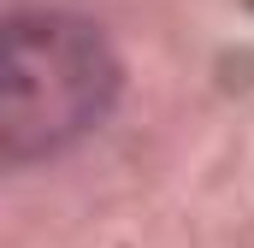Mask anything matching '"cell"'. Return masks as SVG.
Returning a JSON list of instances; mask_svg holds the SVG:
<instances>
[{"instance_id":"cell-1","label":"cell","mask_w":254,"mask_h":248,"mask_svg":"<svg viewBox=\"0 0 254 248\" xmlns=\"http://www.w3.org/2000/svg\"><path fill=\"white\" fill-rule=\"evenodd\" d=\"M119 101V60L89 18L24 12L6 30L0 142L12 166L54 160L83 142Z\"/></svg>"}]
</instances>
